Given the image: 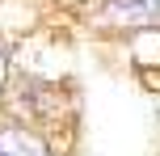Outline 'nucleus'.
I'll list each match as a JSON object with an SVG mask.
<instances>
[{"instance_id": "2", "label": "nucleus", "mask_w": 160, "mask_h": 156, "mask_svg": "<svg viewBox=\"0 0 160 156\" xmlns=\"http://www.w3.org/2000/svg\"><path fill=\"white\" fill-rule=\"evenodd\" d=\"M156 13L160 8L152 0H110V17L114 21H127V25H143V21H152Z\"/></svg>"}, {"instance_id": "4", "label": "nucleus", "mask_w": 160, "mask_h": 156, "mask_svg": "<svg viewBox=\"0 0 160 156\" xmlns=\"http://www.w3.org/2000/svg\"><path fill=\"white\" fill-rule=\"evenodd\" d=\"M152 4H156V8H160V0H152Z\"/></svg>"}, {"instance_id": "1", "label": "nucleus", "mask_w": 160, "mask_h": 156, "mask_svg": "<svg viewBox=\"0 0 160 156\" xmlns=\"http://www.w3.org/2000/svg\"><path fill=\"white\" fill-rule=\"evenodd\" d=\"M0 156H51V148L42 135L8 123V127H0Z\"/></svg>"}, {"instance_id": "3", "label": "nucleus", "mask_w": 160, "mask_h": 156, "mask_svg": "<svg viewBox=\"0 0 160 156\" xmlns=\"http://www.w3.org/2000/svg\"><path fill=\"white\" fill-rule=\"evenodd\" d=\"M4 76H8V63H4V51H0V89H4Z\"/></svg>"}]
</instances>
